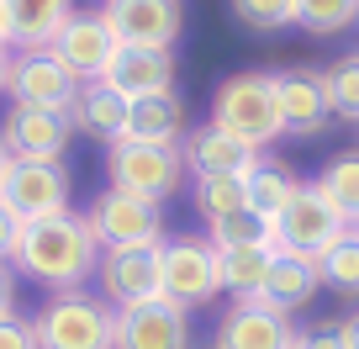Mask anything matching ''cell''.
Here are the masks:
<instances>
[{
  "instance_id": "25",
  "label": "cell",
  "mask_w": 359,
  "mask_h": 349,
  "mask_svg": "<svg viewBox=\"0 0 359 349\" xmlns=\"http://www.w3.org/2000/svg\"><path fill=\"white\" fill-rule=\"evenodd\" d=\"M312 185L348 217V223H359V148H344V154H333Z\"/></svg>"
},
{
  "instance_id": "6",
  "label": "cell",
  "mask_w": 359,
  "mask_h": 349,
  "mask_svg": "<svg viewBox=\"0 0 359 349\" xmlns=\"http://www.w3.org/2000/svg\"><path fill=\"white\" fill-rule=\"evenodd\" d=\"M158 259H164V296L180 302L185 312H191V307H206L222 291V254L212 249V238H196V233L164 238Z\"/></svg>"
},
{
  "instance_id": "13",
  "label": "cell",
  "mask_w": 359,
  "mask_h": 349,
  "mask_svg": "<svg viewBox=\"0 0 359 349\" xmlns=\"http://www.w3.org/2000/svg\"><path fill=\"white\" fill-rule=\"evenodd\" d=\"M116 349H191V312L169 296L116 312Z\"/></svg>"
},
{
  "instance_id": "1",
  "label": "cell",
  "mask_w": 359,
  "mask_h": 349,
  "mask_svg": "<svg viewBox=\"0 0 359 349\" xmlns=\"http://www.w3.org/2000/svg\"><path fill=\"white\" fill-rule=\"evenodd\" d=\"M101 238L90 233L85 212H58V217H37L22 228V244H16V270L27 281L48 286V291H85V281L101 270Z\"/></svg>"
},
{
  "instance_id": "29",
  "label": "cell",
  "mask_w": 359,
  "mask_h": 349,
  "mask_svg": "<svg viewBox=\"0 0 359 349\" xmlns=\"http://www.w3.org/2000/svg\"><path fill=\"white\" fill-rule=\"evenodd\" d=\"M323 91H327L333 117L359 122V53H348V58H338L333 69H323Z\"/></svg>"
},
{
  "instance_id": "27",
  "label": "cell",
  "mask_w": 359,
  "mask_h": 349,
  "mask_svg": "<svg viewBox=\"0 0 359 349\" xmlns=\"http://www.w3.org/2000/svg\"><path fill=\"white\" fill-rule=\"evenodd\" d=\"M317 270H323V286H333L338 296H359V233L354 228L317 259Z\"/></svg>"
},
{
  "instance_id": "26",
  "label": "cell",
  "mask_w": 359,
  "mask_h": 349,
  "mask_svg": "<svg viewBox=\"0 0 359 349\" xmlns=\"http://www.w3.org/2000/svg\"><path fill=\"white\" fill-rule=\"evenodd\" d=\"M248 206V175H217V180H196V212L206 223L227 212H243Z\"/></svg>"
},
{
  "instance_id": "19",
  "label": "cell",
  "mask_w": 359,
  "mask_h": 349,
  "mask_svg": "<svg viewBox=\"0 0 359 349\" xmlns=\"http://www.w3.org/2000/svg\"><path fill=\"white\" fill-rule=\"evenodd\" d=\"M74 127L79 133H90V138H101L106 148L111 143H122L127 138V117H133V101H127L116 85H106V79H90L85 91H79V101H74Z\"/></svg>"
},
{
  "instance_id": "11",
  "label": "cell",
  "mask_w": 359,
  "mask_h": 349,
  "mask_svg": "<svg viewBox=\"0 0 359 349\" xmlns=\"http://www.w3.org/2000/svg\"><path fill=\"white\" fill-rule=\"evenodd\" d=\"M116 48H122V43H116V32L106 27L101 11H74V16L64 22V32L53 37V48H48V53H53L58 64L79 79V85H90V79H106Z\"/></svg>"
},
{
  "instance_id": "22",
  "label": "cell",
  "mask_w": 359,
  "mask_h": 349,
  "mask_svg": "<svg viewBox=\"0 0 359 349\" xmlns=\"http://www.w3.org/2000/svg\"><path fill=\"white\" fill-rule=\"evenodd\" d=\"M317 291H323V270H317V259H306V254H280V259H275V270H269V286H264V296H259V302L291 317V312H302Z\"/></svg>"
},
{
  "instance_id": "2",
  "label": "cell",
  "mask_w": 359,
  "mask_h": 349,
  "mask_svg": "<svg viewBox=\"0 0 359 349\" xmlns=\"http://www.w3.org/2000/svg\"><path fill=\"white\" fill-rule=\"evenodd\" d=\"M212 127L243 138L254 148H269L275 138H285V117H280V85L275 74H227L212 96Z\"/></svg>"
},
{
  "instance_id": "39",
  "label": "cell",
  "mask_w": 359,
  "mask_h": 349,
  "mask_svg": "<svg viewBox=\"0 0 359 349\" xmlns=\"http://www.w3.org/2000/svg\"><path fill=\"white\" fill-rule=\"evenodd\" d=\"M6 169H11V154H6V143H0V180H6Z\"/></svg>"
},
{
  "instance_id": "40",
  "label": "cell",
  "mask_w": 359,
  "mask_h": 349,
  "mask_svg": "<svg viewBox=\"0 0 359 349\" xmlns=\"http://www.w3.org/2000/svg\"><path fill=\"white\" fill-rule=\"evenodd\" d=\"M354 233H359V223H354Z\"/></svg>"
},
{
  "instance_id": "21",
  "label": "cell",
  "mask_w": 359,
  "mask_h": 349,
  "mask_svg": "<svg viewBox=\"0 0 359 349\" xmlns=\"http://www.w3.org/2000/svg\"><path fill=\"white\" fill-rule=\"evenodd\" d=\"M185 138H191V127H185V101H180L175 91L133 101V117H127V143H164V148H180Z\"/></svg>"
},
{
  "instance_id": "18",
  "label": "cell",
  "mask_w": 359,
  "mask_h": 349,
  "mask_svg": "<svg viewBox=\"0 0 359 349\" xmlns=\"http://www.w3.org/2000/svg\"><path fill=\"white\" fill-rule=\"evenodd\" d=\"M106 85H116L127 101L164 96V91H175V53H158V48H116L111 69H106Z\"/></svg>"
},
{
  "instance_id": "14",
  "label": "cell",
  "mask_w": 359,
  "mask_h": 349,
  "mask_svg": "<svg viewBox=\"0 0 359 349\" xmlns=\"http://www.w3.org/2000/svg\"><path fill=\"white\" fill-rule=\"evenodd\" d=\"M74 117L64 112H37V106H11L0 122V143L11 159H64L69 138H74Z\"/></svg>"
},
{
  "instance_id": "34",
  "label": "cell",
  "mask_w": 359,
  "mask_h": 349,
  "mask_svg": "<svg viewBox=\"0 0 359 349\" xmlns=\"http://www.w3.org/2000/svg\"><path fill=\"white\" fill-rule=\"evenodd\" d=\"M22 217L11 212V206L0 202V259H16V244H22Z\"/></svg>"
},
{
  "instance_id": "23",
  "label": "cell",
  "mask_w": 359,
  "mask_h": 349,
  "mask_svg": "<svg viewBox=\"0 0 359 349\" xmlns=\"http://www.w3.org/2000/svg\"><path fill=\"white\" fill-rule=\"evenodd\" d=\"M222 254V291L233 302H259L269 286V270H275V259L280 249L275 244H248V249H217Z\"/></svg>"
},
{
  "instance_id": "20",
  "label": "cell",
  "mask_w": 359,
  "mask_h": 349,
  "mask_svg": "<svg viewBox=\"0 0 359 349\" xmlns=\"http://www.w3.org/2000/svg\"><path fill=\"white\" fill-rule=\"evenodd\" d=\"M74 16V0H6V22H11V48L16 53H37L53 48L64 22Z\"/></svg>"
},
{
  "instance_id": "31",
  "label": "cell",
  "mask_w": 359,
  "mask_h": 349,
  "mask_svg": "<svg viewBox=\"0 0 359 349\" xmlns=\"http://www.w3.org/2000/svg\"><path fill=\"white\" fill-rule=\"evenodd\" d=\"M233 16L248 32H285L296 27V0H233Z\"/></svg>"
},
{
  "instance_id": "37",
  "label": "cell",
  "mask_w": 359,
  "mask_h": 349,
  "mask_svg": "<svg viewBox=\"0 0 359 349\" xmlns=\"http://www.w3.org/2000/svg\"><path fill=\"white\" fill-rule=\"evenodd\" d=\"M0 48H11V22H6V0H0Z\"/></svg>"
},
{
  "instance_id": "16",
  "label": "cell",
  "mask_w": 359,
  "mask_h": 349,
  "mask_svg": "<svg viewBox=\"0 0 359 349\" xmlns=\"http://www.w3.org/2000/svg\"><path fill=\"white\" fill-rule=\"evenodd\" d=\"M217 349H296V328L264 302H233V312L217 323Z\"/></svg>"
},
{
  "instance_id": "17",
  "label": "cell",
  "mask_w": 359,
  "mask_h": 349,
  "mask_svg": "<svg viewBox=\"0 0 359 349\" xmlns=\"http://www.w3.org/2000/svg\"><path fill=\"white\" fill-rule=\"evenodd\" d=\"M275 85H280V117L291 138H317L333 122V106H327L317 69H285V74H275Z\"/></svg>"
},
{
  "instance_id": "33",
  "label": "cell",
  "mask_w": 359,
  "mask_h": 349,
  "mask_svg": "<svg viewBox=\"0 0 359 349\" xmlns=\"http://www.w3.org/2000/svg\"><path fill=\"white\" fill-rule=\"evenodd\" d=\"M0 349H43L37 344V323L32 317H0Z\"/></svg>"
},
{
  "instance_id": "15",
  "label": "cell",
  "mask_w": 359,
  "mask_h": 349,
  "mask_svg": "<svg viewBox=\"0 0 359 349\" xmlns=\"http://www.w3.org/2000/svg\"><path fill=\"white\" fill-rule=\"evenodd\" d=\"M185 154V169H191L196 180H217V175H254L264 164V148L243 143V138L222 133V127H191V138L180 143Z\"/></svg>"
},
{
  "instance_id": "32",
  "label": "cell",
  "mask_w": 359,
  "mask_h": 349,
  "mask_svg": "<svg viewBox=\"0 0 359 349\" xmlns=\"http://www.w3.org/2000/svg\"><path fill=\"white\" fill-rule=\"evenodd\" d=\"M296 349H354L348 344V323H317L296 334Z\"/></svg>"
},
{
  "instance_id": "3",
  "label": "cell",
  "mask_w": 359,
  "mask_h": 349,
  "mask_svg": "<svg viewBox=\"0 0 359 349\" xmlns=\"http://www.w3.org/2000/svg\"><path fill=\"white\" fill-rule=\"evenodd\" d=\"M32 323L43 349H116V307L95 291L48 296Z\"/></svg>"
},
{
  "instance_id": "30",
  "label": "cell",
  "mask_w": 359,
  "mask_h": 349,
  "mask_svg": "<svg viewBox=\"0 0 359 349\" xmlns=\"http://www.w3.org/2000/svg\"><path fill=\"white\" fill-rule=\"evenodd\" d=\"M206 238H212V249H248V244H269V228L243 206V212H227L217 223H206Z\"/></svg>"
},
{
  "instance_id": "35",
  "label": "cell",
  "mask_w": 359,
  "mask_h": 349,
  "mask_svg": "<svg viewBox=\"0 0 359 349\" xmlns=\"http://www.w3.org/2000/svg\"><path fill=\"white\" fill-rule=\"evenodd\" d=\"M16 312V265L11 259H0V317Z\"/></svg>"
},
{
  "instance_id": "10",
  "label": "cell",
  "mask_w": 359,
  "mask_h": 349,
  "mask_svg": "<svg viewBox=\"0 0 359 349\" xmlns=\"http://www.w3.org/2000/svg\"><path fill=\"white\" fill-rule=\"evenodd\" d=\"M101 16L122 48H158V53H169L185 27L180 0H101Z\"/></svg>"
},
{
  "instance_id": "36",
  "label": "cell",
  "mask_w": 359,
  "mask_h": 349,
  "mask_svg": "<svg viewBox=\"0 0 359 349\" xmlns=\"http://www.w3.org/2000/svg\"><path fill=\"white\" fill-rule=\"evenodd\" d=\"M11 69H16V53L0 48V91H11Z\"/></svg>"
},
{
  "instance_id": "8",
  "label": "cell",
  "mask_w": 359,
  "mask_h": 349,
  "mask_svg": "<svg viewBox=\"0 0 359 349\" xmlns=\"http://www.w3.org/2000/svg\"><path fill=\"white\" fill-rule=\"evenodd\" d=\"M90 233L101 238V249H127V244H164V206L148 202V196L116 191L106 185L95 202H90Z\"/></svg>"
},
{
  "instance_id": "28",
  "label": "cell",
  "mask_w": 359,
  "mask_h": 349,
  "mask_svg": "<svg viewBox=\"0 0 359 349\" xmlns=\"http://www.w3.org/2000/svg\"><path fill=\"white\" fill-rule=\"evenodd\" d=\"M359 22V0H296V27L317 37H333V32H348Z\"/></svg>"
},
{
  "instance_id": "5",
  "label": "cell",
  "mask_w": 359,
  "mask_h": 349,
  "mask_svg": "<svg viewBox=\"0 0 359 349\" xmlns=\"http://www.w3.org/2000/svg\"><path fill=\"white\" fill-rule=\"evenodd\" d=\"M348 217L338 212L333 202H327L317 185H302L296 191V202L285 206V217L275 228H269V244L280 249V254H306V259H323L327 249L338 244V238L348 233Z\"/></svg>"
},
{
  "instance_id": "7",
  "label": "cell",
  "mask_w": 359,
  "mask_h": 349,
  "mask_svg": "<svg viewBox=\"0 0 359 349\" xmlns=\"http://www.w3.org/2000/svg\"><path fill=\"white\" fill-rule=\"evenodd\" d=\"M164 244H127V249H106L101 254V296L127 312V307H143V302H158L164 296V259H158Z\"/></svg>"
},
{
  "instance_id": "38",
  "label": "cell",
  "mask_w": 359,
  "mask_h": 349,
  "mask_svg": "<svg viewBox=\"0 0 359 349\" xmlns=\"http://www.w3.org/2000/svg\"><path fill=\"white\" fill-rule=\"evenodd\" d=\"M348 344H354V349H359V312H354V317H348Z\"/></svg>"
},
{
  "instance_id": "12",
  "label": "cell",
  "mask_w": 359,
  "mask_h": 349,
  "mask_svg": "<svg viewBox=\"0 0 359 349\" xmlns=\"http://www.w3.org/2000/svg\"><path fill=\"white\" fill-rule=\"evenodd\" d=\"M79 85L74 74H69L64 64H58L48 48H37V53H16V69H11V106H37V112H74L79 101Z\"/></svg>"
},
{
  "instance_id": "24",
  "label": "cell",
  "mask_w": 359,
  "mask_h": 349,
  "mask_svg": "<svg viewBox=\"0 0 359 349\" xmlns=\"http://www.w3.org/2000/svg\"><path fill=\"white\" fill-rule=\"evenodd\" d=\"M296 191H302V180H296L291 169H280V164L264 159V164L248 175V212H254L264 228H275L285 217V206L296 202Z\"/></svg>"
},
{
  "instance_id": "9",
  "label": "cell",
  "mask_w": 359,
  "mask_h": 349,
  "mask_svg": "<svg viewBox=\"0 0 359 349\" xmlns=\"http://www.w3.org/2000/svg\"><path fill=\"white\" fill-rule=\"evenodd\" d=\"M0 202L22 223L69 212V169L58 159H11L6 180H0Z\"/></svg>"
},
{
  "instance_id": "4",
  "label": "cell",
  "mask_w": 359,
  "mask_h": 349,
  "mask_svg": "<svg viewBox=\"0 0 359 349\" xmlns=\"http://www.w3.org/2000/svg\"><path fill=\"white\" fill-rule=\"evenodd\" d=\"M106 175H111L116 191H133V196H148V202L164 206L169 196L185 185V154L180 148H164V143H111L106 148Z\"/></svg>"
}]
</instances>
